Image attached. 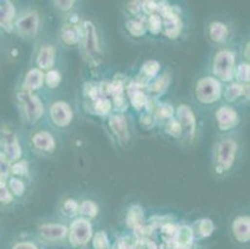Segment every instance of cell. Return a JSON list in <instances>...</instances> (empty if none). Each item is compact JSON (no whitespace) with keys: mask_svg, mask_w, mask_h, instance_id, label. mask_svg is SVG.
<instances>
[{"mask_svg":"<svg viewBox=\"0 0 250 249\" xmlns=\"http://www.w3.org/2000/svg\"><path fill=\"white\" fill-rule=\"evenodd\" d=\"M222 92V86L220 83L215 78H203L198 81L197 87H195V95L200 103L212 104L215 103L220 97Z\"/></svg>","mask_w":250,"mask_h":249,"instance_id":"6da1fadb","label":"cell"},{"mask_svg":"<svg viewBox=\"0 0 250 249\" xmlns=\"http://www.w3.org/2000/svg\"><path fill=\"white\" fill-rule=\"evenodd\" d=\"M18 99H19L20 105H21L22 110H24V114H25L26 119L29 121L35 122L42 116L44 106H42L39 97L31 94L30 91L22 90V91H20L18 94Z\"/></svg>","mask_w":250,"mask_h":249,"instance_id":"7a4b0ae2","label":"cell"},{"mask_svg":"<svg viewBox=\"0 0 250 249\" xmlns=\"http://www.w3.org/2000/svg\"><path fill=\"white\" fill-rule=\"evenodd\" d=\"M69 232V242L73 247H82L89 243L92 237V227L87 219L80 218L76 219L71 226H70Z\"/></svg>","mask_w":250,"mask_h":249,"instance_id":"3957f363","label":"cell"},{"mask_svg":"<svg viewBox=\"0 0 250 249\" xmlns=\"http://www.w3.org/2000/svg\"><path fill=\"white\" fill-rule=\"evenodd\" d=\"M234 61H235L234 53H231L229 50L219 51L217 56H215V59H214V74L224 81L231 80V78H233Z\"/></svg>","mask_w":250,"mask_h":249,"instance_id":"277c9868","label":"cell"},{"mask_svg":"<svg viewBox=\"0 0 250 249\" xmlns=\"http://www.w3.org/2000/svg\"><path fill=\"white\" fill-rule=\"evenodd\" d=\"M82 44L85 53L90 58H96L100 54V44H98L96 28L91 21H85L82 26Z\"/></svg>","mask_w":250,"mask_h":249,"instance_id":"5b68a950","label":"cell"},{"mask_svg":"<svg viewBox=\"0 0 250 249\" xmlns=\"http://www.w3.org/2000/svg\"><path fill=\"white\" fill-rule=\"evenodd\" d=\"M235 141L233 140H224L218 146V164L223 169H229L234 164L236 152Z\"/></svg>","mask_w":250,"mask_h":249,"instance_id":"8992f818","label":"cell"},{"mask_svg":"<svg viewBox=\"0 0 250 249\" xmlns=\"http://www.w3.org/2000/svg\"><path fill=\"white\" fill-rule=\"evenodd\" d=\"M50 116L54 124L58 127H66L73 120V111L66 103L58 101L50 107Z\"/></svg>","mask_w":250,"mask_h":249,"instance_id":"52a82bcc","label":"cell"},{"mask_svg":"<svg viewBox=\"0 0 250 249\" xmlns=\"http://www.w3.org/2000/svg\"><path fill=\"white\" fill-rule=\"evenodd\" d=\"M39 15L35 11H30L28 14L22 15L17 21L18 33L21 36H34L39 29Z\"/></svg>","mask_w":250,"mask_h":249,"instance_id":"ba28073f","label":"cell"},{"mask_svg":"<svg viewBox=\"0 0 250 249\" xmlns=\"http://www.w3.org/2000/svg\"><path fill=\"white\" fill-rule=\"evenodd\" d=\"M67 230L69 228L64 224H44L39 228V233L41 235V238L47 242H58L64 239L67 235Z\"/></svg>","mask_w":250,"mask_h":249,"instance_id":"9c48e42d","label":"cell"},{"mask_svg":"<svg viewBox=\"0 0 250 249\" xmlns=\"http://www.w3.org/2000/svg\"><path fill=\"white\" fill-rule=\"evenodd\" d=\"M217 120L219 128L222 131H228L234 128L239 122V117L235 110L229 106H223L217 111Z\"/></svg>","mask_w":250,"mask_h":249,"instance_id":"30bf717a","label":"cell"},{"mask_svg":"<svg viewBox=\"0 0 250 249\" xmlns=\"http://www.w3.org/2000/svg\"><path fill=\"white\" fill-rule=\"evenodd\" d=\"M249 217L240 216L234 219L233 222V230L234 238L240 243H248L250 239V226H249Z\"/></svg>","mask_w":250,"mask_h":249,"instance_id":"8fae6325","label":"cell"},{"mask_svg":"<svg viewBox=\"0 0 250 249\" xmlns=\"http://www.w3.org/2000/svg\"><path fill=\"white\" fill-rule=\"evenodd\" d=\"M110 127H111L112 132L117 136V139L120 141L125 142L128 140V127L127 121L123 115H112L110 117Z\"/></svg>","mask_w":250,"mask_h":249,"instance_id":"7c38bea8","label":"cell"},{"mask_svg":"<svg viewBox=\"0 0 250 249\" xmlns=\"http://www.w3.org/2000/svg\"><path fill=\"white\" fill-rule=\"evenodd\" d=\"M177 116L179 120V124H183L184 127L188 130L189 135L193 136L195 131V126H197V121H195V116L193 114V111L186 105H181L177 110Z\"/></svg>","mask_w":250,"mask_h":249,"instance_id":"4fadbf2b","label":"cell"},{"mask_svg":"<svg viewBox=\"0 0 250 249\" xmlns=\"http://www.w3.org/2000/svg\"><path fill=\"white\" fill-rule=\"evenodd\" d=\"M193 237H194L193 230L187 226H182V227H178L177 234L174 235L172 242L175 244V248L187 249L192 244Z\"/></svg>","mask_w":250,"mask_h":249,"instance_id":"5bb4252c","label":"cell"},{"mask_svg":"<svg viewBox=\"0 0 250 249\" xmlns=\"http://www.w3.org/2000/svg\"><path fill=\"white\" fill-rule=\"evenodd\" d=\"M15 17V8L10 1L0 3V26L10 31L13 26V19Z\"/></svg>","mask_w":250,"mask_h":249,"instance_id":"9a60e30c","label":"cell"},{"mask_svg":"<svg viewBox=\"0 0 250 249\" xmlns=\"http://www.w3.org/2000/svg\"><path fill=\"white\" fill-rule=\"evenodd\" d=\"M37 64L40 69H50L55 64V50L51 45H44L37 58Z\"/></svg>","mask_w":250,"mask_h":249,"instance_id":"2e32d148","label":"cell"},{"mask_svg":"<svg viewBox=\"0 0 250 249\" xmlns=\"http://www.w3.org/2000/svg\"><path fill=\"white\" fill-rule=\"evenodd\" d=\"M3 144L4 155L8 157L9 161H17L21 156V147L15 136L8 135Z\"/></svg>","mask_w":250,"mask_h":249,"instance_id":"e0dca14e","label":"cell"},{"mask_svg":"<svg viewBox=\"0 0 250 249\" xmlns=\"http://www.w3.org/2000/svg\"><path fill=\"white\" fill-rule=\"evenodd\" d=\"M128 97H130L131 105H134L136 110H141L142 107H145L148 103V99L146 96L145 92H142L138 89L137 83H131L128 86Z\"/></svg>","mask_w":250,"mask_h":249,"instance_id":"ac0fdd59","label":"cell"},{"mask_svg":"<svg viewBox=\"0 0 250 249\" xmlns=\"http://www.w3.org/2000/svg\"><path fill=\"white\" fill-rule=\"evenodd\" d=\"M33 144L35 147L46 151V152H53L55 148V140L49 132H38L33 136Z\"/></svg>","mask_w":250,"mask_h":249,"instance_id":"d6986e66","label":"cell"},{"mask_svg":"<svg viewBox=\"0 0 250 249\" xmlns=\"http://www.w3.org/2000/svg\"><path fill=\"white\" fill-rule=\"evenodd\" d=\"M42 81H44V74L39 69H31L26 74L25 80H24V90L26 91H33L39 87H41Z\"/></svg>","mask_w":250,"mask_h":249,"instance_id":"ffe728a7","label":"cell"},{"mask_svg":"<svg viewBox=\"0 0 250 249\" xmlns=\"http://www.w3.org/2000/svg\"><path fill=\"white\" fill-rule=\"evenodd\" d=\"M159 71V64L157 61H148L143 65L141 70V75H139L138 80H137V86H145L146 83L150 81V79L154 78L157 72Z\"/></svg>","mask_w":250,"mask_h":249,"instance_id":"44dd1931","label":"cell"},{"mask_svg":"<svg viewBox=\"0 0 250 249\" xmlns=\"http://www.w3.org/2000/svg\"><path fill=\"white\" fill-rule=\"evenodd\" d=\"M127 226L134 229L143 228V210L138 206L131 207L127 214Z\"/></svg>","mask_w":250,"mask_h":249,"instance_id":"7402d4cb","label":"cell"},{"mask_svg":"<svg viewBox=\"0 0 250 249\" xmlns=\"http://www.w3.org/2000/svg\"><path fill=\"white\" fill-rule=\"evenodd\" d=\"M209 34L213 42H222L228 36V28L223 22H212L209 28Z\"/></svg>","mask_w":250,"mask_h":249,"instance_id":"603a6c76","label":"cell"},{"mask_svg":"<svg viewBox=\"0 0 250 249\" xmlns=\"http://www.w3.org/2000/svg\"><path fill=\"white\" fill-rule=\"evenodd\" d=\"M61 38L65 44L67 45H76L80 42L78 30L74 25H65L61 31Z\"/></svg>","mask_w":250,"mask_h":249,"instance_id":"cb8c5ba5","label":"cell"},{"mask_svg":"<svg viewBox=\"0 0 250 249\" xmlns=\"http://www.w3.org/2000/svg\"><path fill=\"white\" fill-rule=\"evenodd\" d=\"M126 28H127V30L130 31L131 35L136 36V38L143 36L146 34V31H147V28H146L145 22L142 21V20H137V19L127 21V24H126Z\"/></svg>","mask_w":250,"mask_h":249,"instance_id":"d4e9b609","label":"cell"},{"mask_svg":"<svg viewBox=\"0 0 250 249\" xmlns=\"http://www.w3.org/2000/svg\"><path fill=\"white\" fill-rule=\"evenodd\" d=\"M245 90H247L245 86L242 85V83H231L225 90V99L228 100V101H235L238 97L244 95Z\"/></svg>","mask_w":250,"mask_h":249,"instance_id":"484cf974","label":"cell"},{"mask_svg":"<svg viewBox=\"0 0 250 249\" xmlns=\"http://www.w3.org/2000/svg\"><path fill=\"white\" fill-rule=\"evenodd\" d=\"M198 227H197V232L200 237H209V235L213 233L214 230V224L211 219H202V221L198 222Z\"/></svg>","mask_w":250,"mask_h":249,"instance_id":"4316f807","label":"cell"},{"mask_svg":"<svg viewBox=\"0 0 250 249\" xmlns=\"http://www.w3.org/2000/svg\"><path fill=\"white\" fill-rule=\"evenodd\" d=\"M78 210L85 217H95L97 214L98 208L96 206V203L92 202V201H85V202L81 203V206L78 207Z\"/></svg>","mask_w":250,"mask_h":249,"instance_id":"83f0119b","label":"cell"},{"mask_svg":"<svg viewBox=\"0 0 250 249\" xmlns=\"http://www.w3.org/2000/svg\"><path fill=\"white\" fill-rule=\"evenodd\" d=\"M94 248L95 249H110V241L109 237L105 232H98L94 237Z\"/></svg>","mask_w":250,"mask_h":249,"instance_id":"f1b7e54d","label":"cell"},{"mask_svg":"<svg viewBox=\"0 0 250 249\" xmlns=\"http://www.w3.org/2000/svg\"><path fill=\"white\" fill-rule=\"evenodd\" d=\"M9 187H10V193L14 196H22L25 192V185L21 180L17 177H13L9 180Z\"/></svg>","mask_w":250,"mask_h":249,"instance_id":"f546056e","label":"cell"},{"mask_svg":"<svg viewBox=\"0 0 250 249\" xmlns=\"http://www.w3.org/2000/svg\"><path fill=\"white\" fill-rule=\"evenodd\" d=\"M95 110H96V112H97L98 115L105 116V115L109 114L110 110H111V101H110L109 99H105V97L97 99L96 100V104H95Z\"/></svg>","mask_w":250,"mask_h":249,"instance_id":"4dcf8cb0","label":"cell"},{"mask_svg":"<svg viewBox=\"0 0 250 249\" xmlns=\"http://www.w3.org/2000/svg\"><path fill=\"white\" fill-rule=\"evenodd\" d=\"M148 30L152 34H158L162 30V18L157 13L148 18Z\"/></svg>","mask_w":250,"mask_h":249,"instance_id":"1f68e13d","label":"cell"},{"mask_svg":"<svg viewBox=\"0 0 250 249\" xmlns=\"http://www.w3.org/2000/svg\"><path fill=\"white\" fill-rule=\"evenodd\" d=\"M166 132L173 137H178L182 133V124L178 122V120H170L166 124Z\"/></svg>","mask_w":250,"mask_h":249,"instance_id":"d6a6232c","label":"cell"},{"mask_svg":"<svg viewBox=\"0 0 250 249\" xmlns=\"http://www.w3.org/2000/svg\"><path fill=\"white\" fill-rule=\"evenodd\" d=\"M157 117L159 119H171L174 114V108L170 105V104H162L157 107Z\"/></svg>","mask_w":250,"mask_h":249,"instance_id":"836d02e7","label":"cell"},{"mask_svg":"<svg viewBox=\"0 0 250 249\" xmlns=\"http://www.w3.org/2000/svg\"><path fill=\"white\" fill-rule=\"evenodd\" d=\"M61 81V76L58 74V71H55V70H51V71L47 72L46 75V83L50 89H55L58 87V83Z\"/></svg>","mask_w":250,"mask_h":249,"instance_id":"e575fe53","label":"cell"},{"mask_svg":"<svg viewBox=\"0 0 250 249\" xmlns=\"http://www.w3.org/2000/svg\"><path fill=\"white\" fill-rule=\"evenodd\" d=\"M83 91H85V95L89 96L90 99L92 100H97L98 96H100V90H98V85L96 83H85V87H83Z\"/></svg>","mask_w":250,"mask_h":249,"instance_id":"d590c367","label":"cell"},{"mask_svg":"<svg viewBox=\"0 0 250 249\" xmlns=\"http://www.w3.org/2000/svg\"><path fill=\"white\" fill-rule=\"evenodd\" d=\"M11 173L19 174V176H25L28 173V164L25 161H21V162H18V164H14L13 166H10Z\"/></svg>","mask_w":250,"mask_h":249,"instance_id":"8d00e7d4","label":"cell"},{"mask_svg":"<svg viewBox=\"0 0 250 249\" xmlns=\"http://www.w3.org/2000/svg\"><path fill=\"white\" fill-rule=\"evenodd\" d=\"M249 72H250L249 65L242 64L239 65V67H238V70H236V76H238L239 80L244 81V83H249Z\"/></svg>","mask_w":250,"mask_h":249,"instance_id":"74e56055","label":"cell"},{"mask_svg":"<svg viewBox=\"0 0 250 249\" xmlns=\"http://www.w3.org/2000/svg\"><path fill=\"white\" fill-rule=\"evenodd\" d=\"M168 85V75H164V76H161L156 83H153L152 86V91L154 92H162Z\"/></svg>","mask_w":250,"mask_h":249,"instance_id":"f35d334b","label":"cell"},{"mask_svg":"<svg viewBox=\"0 0 250 249\" xmlns=\"http://www.w3.org/2000/svg\"><path fill=\"white\" fill-rule=\"evenodd\" d=\"M157 8H158V3H156V1H143L142 3V10L148 15L154 14L157 11Z\"/></svg>","mask_w":250,"mask_h":249,"instance_id":"ab89813d","label":"cell"},{"mask_svg":"<svg viewBox=\"0 0 250 249\" xmlns=\"http://www.w3.org/2000/svg\"><path fill=\"white\" fill-rule=\"evenodd\" d=\"M13 201V194L10 193L6 187L4 188H0V203H3V205H8Z\"/></svg>","mask_w":250,"mask_h":249,"instance_id":"60d3db41","label":"cell"},{"mask_svg":"<svg viewBox=\"0 0 250 249\" xmlns=\"http://www.w3.org/2000/svg\"><path fill=\"white\" fill-rule=\"evenodd\" d=\"M10 161L8 160L4 152H0V172H4V173H8L10 171Z\"/></svg>","mask_w":250,"mask_h":249,"instance_id":"b9f144b4","label":"cell"},{"mask_svg":"<svg viewBox=\"0 0 250 249\" xmlns=\"http://www.w3.org/2000/svg\"><path fill=\"white\" fill-rule=\"evenodd\" d=\"M115 105L118 110H125L127 107V101H126L125 96L122 95H118V96H115Z\"/></svg>","mask_w":250,"mask_h":249,"instance_id":"7bdbcfd3","label":"cell"},{"mask_svg":"<svg viewBox=\"0 0 250 249\" xmlns=\"http://www.w3.org/2000/svg\"><path fill=\"white\" fill-rule=\"evenodd\" d=\"M64 207L69 213H75L76 210H78V205L74 199H67L66 202H65Z\"/></svg>","mask_w":250,"mask_h":249,"instance_id":"ee69618b","label":"cell"},{"mask_svg":"<svg viewBox=\"0 0 250 249\" xmlns=\"http://www.w3.org/2000/svg\"><path fill=\"white\" fill-rule=\"evenodd\" d=\"M11 249H39L37 246L31 242H19V243L14 244Z\"/></svg>","mask_w":250,"mask_h":249,"instance_id":"f6af8a7d","label":"cell"},{"mask_svg":"<svg viewBox=\"0 0 250 249\" xmlns=\"http://www.w3.org/2000/svg\"><path fill=\"white\" fill-rule=\"evenodd\" d=\"M141 124H143L145 127L151 128L153 126V124H154V119H153L151 114H146L141 117Z\"/></svg>","mask_w":250,"mask_h":249,"instance_id":"bcb514c9","label":"cell"},{"mask_svg":"<svg viewBox=\"0 0 250 249\" xmlns=\"http://www.w3.org/2000/svg\"><path fill=\"white\" fill-rule=\"evenodd\" d=\"M60 10H69L74 5V1H54Z\"/></svg>","mask_w":250,"mask_h":249,"instance_id":"7dc6e473","label":"cell"},{"mask_svg":"<svg viewBox=\"0 0 250 249\" xmlns=\"http://www.w3.org/2000/svg\"><path fill=\"white\" fill-rule=\"evenodd\" d=\"M128 8H130L131 13H134V14H138L142 9V3H138V1H132V3H130Z\"/></svg>","mask_w":250,"mask_h":249,"instance_id":"c3c4849f","label":"cell"},{"mask_svg":"<svg viewBox=\"0 0 250 249\" xmlns=\"http://www.w3.org/2000/svg\"><path fill=\"white\" fill-rule=\"evenodd\" d=\"M6 182H8V173L0 172V188L6 187Z\"/></svg>","mask_w":250,"mask_h":249,"instance_id":"681fc988","label":"cell"}]
</instances>
